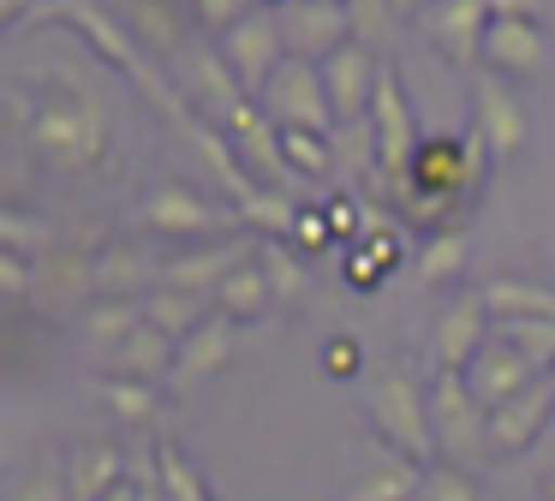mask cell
Instances as JSON below:
<instances>
[{"label":"cell","instance_id":"cell-1","mask_svg":"<svg viewBox=\"0 0 555 501\" xmlns=\"http://www.w3.org/2000/svg\"><path fill=\"white\" fill-rule=\"evenodd\" d=\"M30 155L54 174H90V167L108 162V114H102V95L85 84H61L30 107Z\"/></svg>","mask_w":555,"mask_h":501},{"label":"cell","instance_id":"cell-2","mask_svg":"<svg viewBox=\"0 0 555 501\" xmlns=\"http://www.w3.org/2000/svg\"><path fill=\"white\" fill-rule=\"evenodd\" d=\"M364 412H371L376 436H383L400 460L430 472V453H442L436 448V424H430V382H418L412 370H383V376L364 388Z\"/></svg>","mask_w":555,"mask_h":501},{"label":"cell","instance_id":"cell-3","mask_svg":"<svg viewBox=\"0 0 555 501\" xmlns=\"http://www.w3.org/2000/svg\"><path fill=\"white\" fill-rule=\"evenodd\" d=\"M37 18H54V24H73V30L85 36V42L96 48V54L108 60V66H120L126 78H132L138 90H144L150 102H156L162 114H168V119H192V107H185L180 95H173L168 84L156 78V66H150V60L138 54L132 42H126V30H120V24H114L108 12H102V7H96V0H42V12H37Z\"/></svg>","mask_w":555,"mask_h":501},{"label":"cell","instance_id":"cell-4","mask_svg":"<svg viewBox=\"0 0 555 501\" xmlns=\"http://www.w3.org/2000/svg\"><path fill=\"white\" fill-rule=\"evenodd\" d=\"M430 424H436V448L448 465H478L490 448V406L466 388L460 370H436L430 376Z\"/></svg>","mask_w":555,"mask_h":501},{"label":"cell","instance_id":"cell-5","mask_svg":"<svg viewBox=\"0 0 555 501\" xmlns=\"http://www.w3.org/2000/svg\"><path fill=\"white\" fill-rule=\"evenodd\" d=\"M263 102V114L275 119L281 131H323V138H335V102H328V84H323V66L317 60H281V72L269 78V90L257 95Z\"/></svg>","mask_w":555,"mask_h":501},{"label":"cell","instance_id":"cell-6","mask_svg":"<svg viewBox=\"0 0 555 501\" xmlns=\"http://www.w3.org/2000/svg\"><path fill=\"white\" fill-rule=\"evenodd\" d=\"M483 162H490V143H483L478 126L466 138H424L418 162H412V185L472 203V191L483 185Z\"/></svg>","mask_w":555,"mask_h":501},{"label":"cell","instance_id":"cell-7","mask_svg":"<svg viewBox=\"0 0 555 501\" xmlns=\"http://www.w3.org/2000/svg\"><path fill=\"white\" fill-rule=\"evenodd\" d=\"M371 119H376V150H383V179L388 185H406L412 162H418V150H424V131H418V119H412V102H406V90H400L395 66H383ZM388 197H395V191H388Z\"/></svg>","mask_w":555,"mask_h":501},{"label":"cell","instance_id":"cell-8","mask_svg":"<svg viewBox=\"0 0 555 501\" xmlns=\"http://www.w3.org/2000/svg\"><path fill=\"white\" fill-rule=\"evenodd\" d=\"M221 54H228V66L240 72L245 95H263V90H269V78L281 72V60H287L281 12H275V7H257L245 24H233V30L221 36Z\"/></svg>","mask_w":555,"mask_h":501},{"label":"cell","instance_id":"cell-9","mask_svg":"<svg viewBox=\"0 0 555 501\" xmlns=\"http://www.w3.org/2000/svg\"><path fill=\"white\" fill-rule=\"evenodd\" d=\"M281 12V36H287V54L293 60H317L323 66L328 54L352 42V18H347V0H287Z\"/></svg>","mask_w":555,"mask_h":501},{"label":"cell","instance_id":"cell-10","mask_svg":"<svg viewBox=\"0 0 555 501\" xmlns=\"http://www.w3.org/2000/svg\"><path fill=\"white\" fill-rule=\"evenodd\" d=\"M490 334H495V317H490V305H483V293H466V298H454V305H442V317L430 322L436 370H460V376H466L472 358L490 346Z\"/></svg>","mask_w":555,"mask_h":501},{"label":"cell","instance_id":"cell-11","mask_svg":"<svg viewBox=\"0 0 555 501\" xmlns=\"http://www.w3.org/2000/svg\"><path fill=\"white\" fill-rule=\"evenodd\" d=\"M472 126L483 131V143H490L495 162H514V155L526 150L531 119H526V102L507 90L502 72H483V78L472 84Z\"/></svg>","mask_w":555,"mask_h":501},{"label":"cell","instance_id":"cell-12","mask_svg":"<svg viewBox=\"0 0 555 501\" xmlns=\"http://www.w3.org/2000/svg\"><path fill=\"white\" fill-rule=\"evenodd\" d=\"M138 221L150 233H173V239H204V233H221L228 221H240V209H216L209 197H197L192 185H156L144 203H138Z\"/></svg>","mask_w":555,"mask_h":501},{"label":"cell","instance_id":"cell-13","mask_svg":"<svg viewBox=\"0 0 555 501\" xmlns=\"http://www.w3.org/2000/svg\"><path fill=\"white\" fill-rule=\"evenodd\" d=\"M418 24H424V36L448 54V66L472 72L483 60V36H490L495 12L483 7V0H436Z\"/></svg>","mask_w":555,"mask_h":501},{"label":"cell","instance_id":"cell-14","mask_svg":"<svg viewBox=\"0 0 555 501\" xmlns=\"http://www.w3.org/2000/svg\"><path fill=\"white\" fill-rule=\"evenodd\" d=\"M323 84H328V102H335V119H371L376 84H383V60L364 42H347L340 54L323 60Z\"/></svg>","mask_w":555,"mask_h":501},{"label":"cell","instance_id":"cell-15","mask_svg":"<svg viewBox=\"0 0 555 501\" xmlns=\"http://www.w3.org/2000/svg\"><path fill=\"white\" fill-rule=\"evenodd\" d=\"M180 78H185V90H192V107H197V114H209L216 126H228L245 102H257V95H245L240 72L228 66L221 48H197V54L180 66Z\"/></svg>","mask_w":555,"mask_h":501},{"label":"cell","instance_id":"cell-16","mask_svg":"<svg viewBox=\"0 0 555 501\" xmlns=\"http://www.w3.org/2000/svg\"><path fill=\"white\" fill-rule=\"evenodd\" d=\"M173 364H180V341L162 334L156 322H138L114 352H102V376H126V382H150L156 388L162 376L173 382Z\"/></svg>","mask_w":555,"mask_h":501},{"label":"cell","instance_id":"cell-17","mask_svg":"<svg viewBox=\"0 0 555 501\" xmlns=\"http://www.w3.org/2000/svg\"><path fill=\"white\" fill-rule=\"evenodd\" d=\"M555 418V382H531L526 394H514V400H502L490 412V448L495 453H526L531 441L543 436V424Z\"/></svg>","mask_w":555,"mask_h":501},{"label":"cell","instance_id":"cell-18","mask_svg":"<svg viewBox=\"0 0 555 501\" xmlns=\"http://www.w3.org/2000/svg\"><path fill=\"white\" fill-rule=\"evenodd\" d=\"M531 382H543V370L531 364L526 352H514V346H502L495 334H490V346H483V352L472 358V370H466V388L478 394V400L490 406V412H495L502 400H514V394H526Z\"/></svg>","mask_w":555,"mask_h":501},{"label":"cell","instance_id":"cell-19","mask_svg":"<svg viewBox=\"0 0 555 501\" xmlns=\"http://www.w3.org/2000/svg\"><path fill=\"white\" fill-rule=\"evenodd\" d=\"M240 262H251V251L240 239H221L209 251H185V257H168L162 262V281L156 286H180V293H197V298H216L221 281H228Z\"/></svg>","mask_w":555,"mask_h":501},{"label":"cell","instance_id":"cell-20","mask_svg":"<svg viewBox=\"0 0 555 501\" xmlns=\"http://www.w3.org/2000/svg\"><path fill=\"white\" fill-rule=\"evenodd\" d=\"M550 60V42H543L538 18H495L490 36H483V66L502 72V78H531Z\"/></svg>","mask_w":555,"mask_h":501},{"label":"cell","instance_id":"cell-21","mask_svg":"<svg viewBox=\"0 0 555 501\" xmlns=\"http://www.w3.org/2000/svg\"><path fill=\"white\" fill-rule=\"evenodd\" d=\"M233 352H240V322L233 317H209L204 329L192 334V341H180V364H173V388H197V382H209L216 370L233 364Z\"/></svg>","mask_w":555,"mask_h":501},{"label":"cell","instance_id":"cell-22","mask_svg":"<svg viewBox=\"0 0 555 501\" xmlns=\"http://www.w3.org/2000/svg\"><path fill=\"white\" fill-rule=\"evenodd\" d=\"M180 131L197 143V155H204V167H209V179H216L221 191H228L233 203H245L257 191V179H251V167L240 162V150H233V138L228 131H216L209 119H180Z\"/></svg>","mask_w":555,"mask_h":501},{"label":"cell","instance_id":"cell-23","mask_svg":"<svg viewBox=\"0 0 555 501\" xmlns=\"http://www.w3.org/2000/svg\"><path fill=\"white\" fill-rule=\"evenodd\" d=\"M209 317H216V305L197 293H180V286H150V298H144V322H156L173 341H192Z\"/></svg>","mask_w":555,"mask_h":501},{"label":"cell","instance_id":"cell-24","mask_svg":"<svg viewBox=\"0 0 555 501\" xmlns=\"http://www.w3.org/2000/svg\"><path fill=\"white\" fill-rule=\"evenodd\" d=\"M216 310L221 317H233V322H257L263 310H275V286H269V274H263V262H240V269L221 281V293H216Z\"/></svg>","mask_w":555,"mask_h":501},{"label":"cell","instance_id":"cell-25","mask_svg":"<svg viewBox=\"0 0 555 501\" xmlns=\"http://www.w3.org/2000/svg\"><path fill=\"white\" fill-rule=\"evenodd\" d=\"M478 293H483V305H490L495 322H507V317H550L555 322V286H543V281H514V274H495V281L478 286Z\"/></svg>","mask_w":555,"mask_h":501},{"label":"cell","instance_id":"cell-26","mask_svg":"<svg viewBox=\"0 0 555 501\" xmlns=\"http://www.w3.org/2000/svg\"><path fill=\"white\" fill-rule=\"evenodd\" d=\"M90 274H96V298H150V293H144L150 274L162 281V269H150V262L138 257V251H126V245L90 257Z\"/></svg>","mask_w":555,"mask_h":501},{"label":"cell","instance_id":"cell-27","mask_svg":"<svg viewBox=\"0 0 555 501\" xmlns=\"http://www.w3.org/2000/svg\"><path fill=\"white\" fill-rule=\"evenodd\" d=\"M120 472H126L120 448H78L73 465H66V489H73V501H108Z\"/></svg>","mask_w":555,"mask_h":501},{"label":"cell","instance_id":"cell-28","mask_svg":"<svg viewBox=\"0 0 555 501\" xmlns=\"http://www.w3.org/2000/svg\"><path fill=\"white\" fill-rule=\"evenodd\" d=\"M418 489H424V465H412V460H400V453H388L376 472H364L359 484H352L347 501H418Z\"/></svg>","mask_w":555,"mask_h":501},{"label":"cell","instance_id":"cell-29","mask_svg":"<svg viewBox=\"0 0 555 501\" xmlns=\"http://www.w3.org/2000/svg\"><path fill=\"white\" fill-rule=\"evenodd\" d=\"M299 209H305V203H293V191H269V185H257L251 197L240 203V221H245V227H257L263 239H281V245H293Z\"/></svg>","mask_w":555,"mask_h":501},{"label":"cell","instance_id":"cell-30","mask_svg":"<svg viewBox=\"0 0 555 501\" xmlns=\"http://www.w3.org/2000/svg\"><path fill=\"white\" fill-rule=\"evenodd\" d=\"M257 262H263L269 286H275V305H305V298H311V269H305V257L293 245L269 239V245L257 251Z\"/></svg>","mask_w":555,"mask_h":501},{"label":"cell","instance_id":"cell-31","mask_svg":"<svg viewBox=\"0 0 555 501\" xmlns=\"http://www.w3.org/2000/svg\"><path fill=\"white\" fill-rule=\"evenodd\" d=\"M466 257H472V233H466V227H448V233H430V239L418 245V281H424V286L454 281V274L466 269Z\"/></svg>","mask_w":555,"mask_h":501},{"label":"cell","instance_id":"cell-32","mask_svg":"<svg viewBox=\"0 0 555 501\" xmlns=\"http://www.w3.org/2000/svg\"><path fill=\"white\" fill-rule=\"evenodd\" d=\"M138 322H144V298H96V305L85 310V329H90V341H96V352H114Z\"/></svg>","mask_w":555,"mask_h":501},{"label":"cell","instance_id":"cell-33","mask_svg":"<svg viewBox=\"0 0 555 501\" xmlns=\"http://www.w3.org/2000/svg\"><path fill=\"white\" fill-rule=\"evenodd\" d=\"M495 341L514 346V352H526L543 376L555 370V322L550 317H507V322H495Z\"/></svg>","mask_w":555,"mask_h":501},{"label":"cell","instance_id":"cell-34","mask_svg":"<svg viewBox=\"0 0 555 501\" xmlns=\"http://www.w3.org/2000/svg\"><path fill=\"white\" fill-rule=\"evenodd\" d=\"M281 143H287V162L293 174L305 179V185H328L335 174V143L323 138V131H281Z\"/></svg>","mask_w":555,"mask_h":501},{"label":"cell","instance_id":"cell-35","mask_svg":"<svg viewBox=\"0 0 555 501\" xmlns=\"http://www.w3.org/2000/svg\"><path fill=\"white\" fill-rule=\"evenodd\" d=\"M132 30L144 36L156 54H180V42H185V24H180V12H173V0H132Z\"/></svg>","mask_w":555,"mask_h":501},{"label":"cell","instance_id":"cell-36","mask_svg":"<svg viewBox=\"0 0 555 501\" xmlns=\"http://www.w3.org/2000/svg\"><path fill=\"white\" fill-rule=\"evenodd\" d=\"M347 18H352V42H364L371 54H383L400 30L395 0H347Z\"/></svg>","mask_w":555,"mask_h":501},{"label":"cell","instance_id":"cell-37","mask_svg":"<svg viewBox=\"0 0 555 501\" xmlns=\"http://www.w3.org/2000/svg\"><path fill=\"white\" fill-rule=\"evenodd\" d=\"M96 394L102 400L114 406V412L126 418V424H144L150 412H156V388H150V382H126V376H102L96 382Z\"/></svg>","mask_w":555,"mask_h":501},{"label":"cell","instance_id":"cell-38","mask_svg":"<svg viewBox=\"0 0 555 501\" xmlns=\"http://www.w3.org/2000/svg\"><path fill=\"white\" fill-rule=\"evenodd\" d=\"M156 477H162V489H168L173 501H209L204 484H197V472L185 465V453L173 448V441H162V448H156Z\"/></svg>","mask_w":555,"mask_h":501},{"label":"cell","instance_id":"cell-39","mask_svg":"<svg viewBox=\"0 0 555 501\" xmlns=\"http://www.w3.org/2000/svg\"><path fill=\"white\" fill-rule=\"evenodd\" d=\"M418 501H478V484H472V472H460V465H430Z\"/></svg>","mask_w":555,"mask_h":501},{"label":"cell","instance_id":"cell-40","mask_svg":"<svg viewBox=\"0 0 555 501\" xmlns=\"http://www.w3.org/2000/svg\"><path fill=\"white\" fill-rule=\"evenodd\" d=\"M328 239H335V227H328L323 203H305V209H299V227H293V251H299V257H323Z\"/></svg>","mask_w":555,"mask_h":501},{"label":"cell","instance_id":"cell-41","mask_svg":"<svg viewBox=\"0 0 555 501\" xmlns=\"http://www.w3.org/2000/svg\"><path fill=\"white\" fill-rule=\"evenodd\" d=\"M251 12H257L251 0H192V18L204 24L209 36H228L233 24H245Z\"/></svg>","mask_w":555,"mask_h":501},{"label":"cell","instance_id":"cell-42","mask_svg":"<svg viewBox=\"0 0 555 501\" xmlns=\"http://www.w3.org/2000/svg\"><path fill=\"white\" fill-rule=\"evenodd\" d=\"M0 233H7V251H25V257H30V245H42V251L54 245V227L30 221L25 209H7V215H0Z\"/></svg>","mask_w":555,"mask_h":501},{"label":"cell","instance_id":"cell-43","mask_svg":"<svg viewBox=\"0 0 555 501\" xmlns=\"http://www.w3.org/2000/svg\"><path fill=\"white\" fill-rule=\"evenodd\" d=\"M0 286H7L13 305H25V298L37 293V262H30L25 251H0Z\"/></svg>","mask_w":555,"mask_h":501},{"label":"cell","instance_id":"cell-44","mask_svg":"<svg viewBox=\"0 0 555 501\" xmlns=\"http://www.w3.org/2000/svg\"><path fill=\"white\" fill-rule=\"evenodd\" d=\"M13 501H73V489H66V472H49V465H42V472H30L25 484L13 489Z\"/></svg>","mask_w":555,"mask_h":501},{"label":"cell","instance_id":"cell-45","mask_svg":"<svg viewBox=\"0 0 555 501\" xmlns=\"http://www.w3.org/2000/svg\"><path fill=\"white\" fill-rule=\"evenodd\" d=\"M323 370L328 376H359V341H352V334H335V341L323 346Z\"/></svg>","mask_w":555,"mask_h":501},{"label":"cell","instance_id":"cell-46","mask_svg":"<svg viewBox=\"0 0 555 501\" xmlns=\"http://www.w3.org/2000/svg\"><path fill=\"white\" fill-rule=\"evenodd\" d=\"M483 7H490L495 18H538L543 0H483Z\"/></svg>","mask_w":555,"mask_h":501},{"label":"cell","instance_id":"cell-47","mask_svg":"<svg viewBox=\"0 0 555 501\" xmlns=\"http://www.w3.org/2000/svg\"><path fill=\"white\" fill-rule=\"evenodd\" d=\"M30 12H42V0H0V24H7V30H18Z\"/></svg>","mask_w":555,"mask_h":501},{"label":"cell","instance_id":"cell-48","mask_svg":"<svg viewBox=\"0 0 555 501\" xmlns=\"http://www.w3.org/2000/svg\"><path fill=\"white\" fill-rule=\"evenodd\" d=\"M430 7H436V0H395L400 24H406V18H424V12H430Z\"/></svg>","mask_w":555,"mask_h":501},{"label":"cell","instance_id":"cell-49","mask_svg":"<svg viewBox=\"0 0 555 501\" xmlns=\"http://www.w3.org/2000/svg\"><path fill=\"white\" fill-rule=\"evenodd\" d=\"M138 501H173V496H168V489H162V477H150V484L138 489Z\"/></svg>","mask_w":555,"mask_h":501},{"label":"cell","instance_id":"cell-50","mask_svg":"<svg viewBox=\"0 0 555 501\" xmlns=\"http://www.w3.org/2000/svg\"><path fill=\"white\" fill-rule=\"evenodd\" d=\"M269 7H287V0H269Z\"/></svg>","mask_w":555,"mask_h":501}]
</instances>
